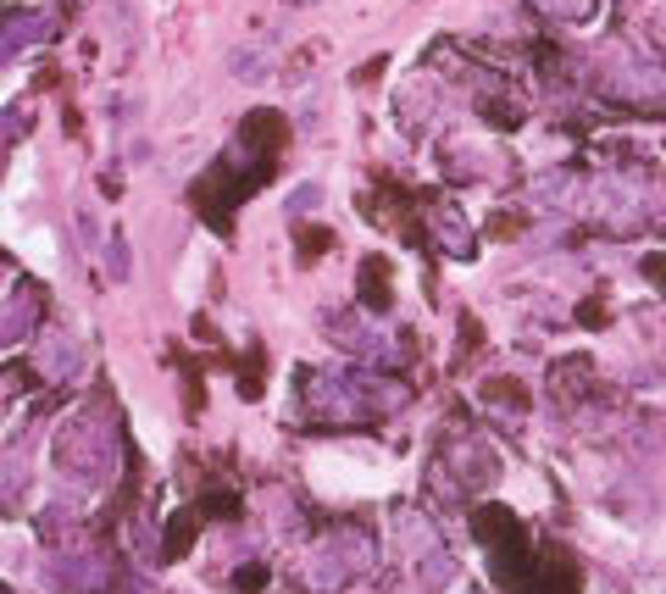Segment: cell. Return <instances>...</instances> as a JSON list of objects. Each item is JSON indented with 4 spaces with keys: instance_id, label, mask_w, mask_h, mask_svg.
Listing matches in <instances>:
<instances>
[]
</instances>
